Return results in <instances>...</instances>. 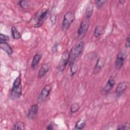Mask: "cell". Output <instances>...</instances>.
<instances>
[{
	"mask_svg": "<svg viewBox=\"0 0 130 130\" xmlns=\"http://www.w3.org/2000/svg\"><path fill=\"white\" fill-rule=\"evenodd\" d=\"M22 93L21 78L20 75L14 81L13 87L11 90V97L12 100H17L19 99Z\"/></svg>",
	"mask_w": 130,
	"mask_h": 130,
	"instance_id": "obj_1",
	"label": "cell"
},
{
	"mask_svg": "<svg viewBox=\"0 0 130 130\" xmlns=\"http://www.w3.org/2000/svg\"><path fill=\"white\" fill-rule=\"evenodd\" d=\"M84 48V43L81 41L72 48L70 53V64L75 62L76 58L82 53Z\"/></svg>",
	"mask_w": 130,
	"mask_h": 130,
	"instance_id": "obj_2",
	"label": "cell"
},
{
	"mask_svg": "<svg viewBox=\"0 0 130 130\" xmlns=\"http://www.w3.org/2000/svg\"><path fill=\"white\" fill-rule=\"evenodd\" d=\"M75 18V15L73 12H68L64 14L62 23V29L63 31H68Z\"/></svg>",
	"mask_w": 130,
	"mask_h": 130,
	"instance_id": "obj_3",
	"label": "cell"
},
{
	"mask_svg": "<svg viewBox=\"0 0 130 130\" xmlns=\"http://www.w3.org/2000/svg\"><path fill=\"white\" fill-rule=\"evenodd\" d=\"M90 26V21L89 19H83L81 22L80 27L78 30V36L80 38H83L86 34Z\"/></svg>",
	"mask_w": 130,
	"mask_h": 130,
	"instance_id": "obj_4",
	"label": "cell"
},
{
	"mask_svg": "<svg viewBox=\"0 0 130 130\" xmlns=\"http://www.w3.org/2000/svg\"><path fill=\"white\" fill-rule=\"evenodd\" d=\"M69 59L70 53L68 51H66L62 54L60 61L57 67L58 70L60 71H63L66 68L67 64L69 62Z\"/></svg>",
	"mask_w": 130,
	"mask_h": 130,
	"instance_id": "obj_5",
	"label": "cell"
},
{
	"mask_svg": "<svg viewBox=\"0 0 130 130\" xmlns=\"http://www.w3.org/2000/svg\"><path fill=\"white\" fill-rule=\"evenodd\" d=\"M51 89L52 87L50 85H46L44 87L38 98V101L39 103H43L45 101L49 96Z\"/></svg>",
	"mask_w": 130,
	"mask_h": 130,
	"instance_id": "obj_6",
	"label": "cell"
},
{
	"mask_svg": "<svg viewBox=\"0 0 130 130\" xmlns=\"http://www.w3.org/2000/svg\"><path fill=\"white\" fill-rule=\"evenodd\" d=\"M49 12V10L47 9L41 11V12L37 16V21L35 24V27H40L43 25L48 17Z\"/></svg>",
	"mask_w": 130,
	"mask_h": 130,
	"instance_id": "obj_7",
	"label": "cell"
},
{
	"mask_svg": "<svg viewBox=\"0 0 130 130\" xmlns=\"http://www.w3.org/2000/svg\"><path fill=\"white\" fill-rule=\"evenodd\" d=\"M126 57L127 54L125 52L121 51L118 53L115 61V68L117 69H119L122 67Z\"/></svg>",
	"mask_w": 130,
	"mask_h": 130,
	"instance_id": "obj_8",
	"label": "cell"
},
{
	"mask_svg": "<svg viewBox=\"0 0 130 130\" xmlns=\"http://www.w3.org/2000/svg\"><path fill=\"white\" fill-rule=\"evenodd\" d=\"M105 63H106V60L105 58H99L93 68V74H96L99 73L102 70Z\"/></svg>",
	"mask_w": 130,
	"mask_h": 130,
	"instance_id": "obj_9",
	"label": "cell"
},
{
	"mask_svg": "<svg viewBox=\"0 0 130 130\" xmlns=\"http://www.w3.org/2000/svg\"><path fill=\"white\" fill-rule=\"evenodd\" d=\"M128 83L126 81L121 82L118 84L116 88V94L117 96H120L125 91L128 86Z\"/></svg>",
	"mask_w": 130,
	"mask_h": 130,
	"instance_id": "obj_10",
	"label": "cell"
},
{
	"mask_svg": "<svg viewBox=\"0 0 130 130\" xmlns=\"http://www.w3.org/2000/svg\"><path fill=\"white\" fill-rule=\"evenodd\" d=\"M38 111V106L37 105L35 104L31 106L27 114V117L29 119H34L35 118Z\"/></svg>",
	"mask_w": 130,
	"mask_h": 130,
	"instance_id": "obj_11",
	"label": "cell"
},
{
	"mask_svg": "<svg viewBox=\"0 0 130 130\" xmlns=\"http://www.w3.org/2000/svg\"><path fill=\"white\" fill-rule=\"evenodd\" d=\"M115 84V81L112 77H110L108 79L107 83L106 84L105 86L103 89V91L106 94L109 93V92L113 88V86Z\"/></svg>",
	"mask_w": 130,
	"mask_h": 130,
	"instance_id": "obj_12",
	"label": "cell"
},
{
	"mask_svg": "<svg viewBox=\"0 0 130 130\" xmlns=\"http://www.w3.org/2000/svg\"><path fill=\"white\" fill-rule=\"evenodd\" d=\"M0 47L1 49L5 51L8 55H11L14 52L12 47L6 42H0Z\"/></svg>",
	"mask_w": 130,
	"mask_h": 130,
	"instance_id": "obj_13",
	"label": "cell"
},
{
	"mask_svg": "<svg viewBox=\"0 0 130 130\" xmlns=\"http://www.w3.org/2000/svg\"><path fill=\"white\" fill-rule=\"evenodd\" d=\"M49 70V66H48V64L47 63L43 64L41 66V68L39 71L38 75V77L39 78H42L47 73Z\"/></svg>",
	"mask_w": 130,
	"mask_h": 130,
	"instance_id": "obj_14",
	"label": "cell"
},
{
	"mask_svg": "<svg viewBox=\"0 0 130 130\" xmlns=\"http://www.w3.org/2000/svg\"><path fill=\"white\" fill-rule=\"evenodd\" d=\"M41 57L42 55L40 53H36L34 55L31 63V67L33 69H35L37 67L40 60L41 59Z\"/></svg>",
	"mask_w": 130,
	"mask_h": 130,
	"instance_id": "obj_15",
	"label": "cell"
},
{
	"mask_svg": "<svg viewBox=\"0 0 130 130\" xmlns=\"http://www.w3.org/2000/svg\"><path fill=\"white\" fill-rule=\"evenodd\" d=\"M104 32V28L102 25H98L95 27L94 31V36L96 38L102 35Z\"/></svg>",
	"mask_w": 130,
	"mask_h": 130,
	"instance_id": "obj_16",
	"label": "cell"
},
{
	"mask_svg": "<svg viewBox=\"0 0 130 130\" xmlns=\"http://www.w3.org/2000/svg\"><path fill=\"white\" fill-rule=\"evenodd\" d=\"M86 125V121L83 119L79 120L75 124V127L73 128L76 130H80L84 128Z\"/></svg>",
	"mask_w": 130,
	"mask_h": 130,
	"instance_id": "obj_17",
	"label": "cell"
},
{
	"mask_svg": "<svg viewBox=\"0 0 130 130\" xmlns=\"http://www.w3.org/2000/svg\"><path fill=\"white\" fill-rule=\"evenodd\" d=\"M93 11V8L92 5L91 3H89L86 7L85 9V18L89 19L92 14Z\"/></svg>",
	"mask_w": 130,
	"mask_h": 130,
	"instance_id": "obj_18",
	"label": "cell"
},
{
	"mask_svg": "<svg viewBox=\"0 0 130 130\" xmlns=\"http://www.w3.org/2000/svg\"><path fill=\"white\" fill-rule=\"evenodd\" d=\"M11 32L12 37L14 39L18 40L21 38V34L15 26H13L11 28Z\"/></svg>",
	"mask_w": 130,
	"mask_h": 130,
	"instance_id": "obj_19",
	"label": "cell"
},
{
	"mask_svg": "<svg viewBox=\"0 0 130 130\" xmlns=\"http://www.w3.org/2000/svg\"><path fill=\"white\" fill-rule=\"evenodd\" d=\"M80 108V105L77 103H74L72 104L70 107V112L71 113H74L77 112Z\"/></svg>",
	"mask_w": 130,
	"mask_h": 130,
	"instance_id": "obj_20",
	"label": "cell"
},
{
	"mask_svg": "<svg viewBox=\"0 0 130 130\" xmlns=\"http://www.w3.org/2000/svg\"><path fill=\"white\" fill-rule=\"evenodd\" d=\"M24 129V124L22 121L17 122L14 125V127H13V129H15V130H19V129L23 130Z\"/></svg>",
	"mask_w": 130,
	"mask_h": 130,
	"instance_id": "obj_21",
	"label": "cell"
},
{
	"mask_svg": "<svg viewBox=\"0 0 130 130\" xmlns=\"http://www.w3.org/2000/svg\"><path fill=\"white\" fill-rule=\"evenodd\" d=\"M70 66H71V76H73V75H74L77 70V67L75 63V62L72 63L71 64H70Z\"/></svg>",
	"mask_w": 130,
	"mask_h": 130,
	"instance_id": "obj_22",
	"label": "cell"
},
{
	"mask_svg": "<svg viewBox=\"0 0 130 130\" xmlns=\"http://www.w3.org/2000/svg\"><path fill=\"white\" fill-rule=\"evenodd\" d=\"M129 129V123H126L124 124L119 125L117 128V129H118V130H121V129L122 130H126V129Z\"/></svg>",
	"mask_w": 130,
	"mask_h": 130,
	"instance_id": "obj_23",
	"label": "cell"
},
{
	"mask_svg": "<svg viewBox=\"0 0 130 130\" xmlns=\"http://www.w3.org/2000/svg\"><path fill=\"white\" fill-rule=\"evenodd\" d=\"M19 5L23 9H26L28 7V3L26 1H21L19 2Z\"/></svg>",
	"mask_w": 130,
	"mask_h": 130,
	"instance_id": "obj_24",
	"label": "cell"
},
{
	"mask_svg": "<svg viewBox=\"0 0 130 130\" xmlns=\"http://www.w3.org/2000/svg\"><path fill=\"white\" fill-rule=\"evenodd\" d=\"M9 40V37L8 36H6L3 34H0V42H7Z\"/></svg>",
	"mask_w": 130,
	"mask_h": 130,
	"instance_id": "obj_25",
	"label": "cell"
},
{
	"mask_svg": "<svg viewBox=\"0 0 130 130\" xmlns=\"http://www.w3.org/2000/svg\"><path fill=\"white\" fill-rule=\"evenodd\" d=\"M106 2V1H95V4L96 5L97 8L100 9L101 8L104 4Z\"/></svg>",
	"mask_w": 130,
	"mask_h": 130,
	"instance_id": "obj_26",
	"label": "cell"
},
{
	"mask_svg": "<svg viewBox=\"0 0 130 130\" xmlns=\"http://www.w3.org/2000/svg\"><path fill=\"white\" fill-rule=\"evenodd\" d=\"M125 47L127 49H128L130 47V38H129V35H128L126 38V43H125Z\"/></svg>",
	"mask_w": 130,
	"mask_h": 130,
	"instance_id": "obj_27",
	"label": "cell"
},
{
	"mask_svg": "<svg viewBox=\"0 0 130 130\" xmlns=\"http://www.w3.org/2000/svg\"><path fill=\"white\" fill-rule=\"evenodd\" d=\"M53 126H52V124H49V125H47V126L46 127V129H49V130L53 129Z\"/></svg>",
	"mask_w": 130,
	"mask_h": 130,
	"instance_id": "obj_28",
	"label": "cell"
},
{
	"mask_svg": "<svg viewBox=\"0 0 130 130\" xmlns=\"http://www.w3.org/2000/svg\"><path fill=\"white\" fill-rule=\"evenodd\" d=\"M119 2V3H120V4H123L125 2V1H120Z\"/></svg>",
	"mask_w": 130,
	"mask_h": 130,
	"instance_id": "obj_29",
	"label": "cell"
}]
</instances>
